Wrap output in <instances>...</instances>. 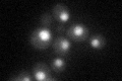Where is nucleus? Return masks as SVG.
I'll list each match as a JSON object with an SVG mask.
<instances>
[{
	"instance_id": "9d476101",
	"label": "nucleus",
	"mask_w": 122,
	"mask_h": 81,
	"mask_svg": "<svg viewBox=\"0 0 122 81\" xmlns=\"http://www.w3.org/2000/svg\"><path fill=\"white\" fill-rule=\"evenodd\" d=\"M64 29H65V28H64V24H58V25H57V28H56L57 33H63Z\"/></svg>"
},
{
	"instance_id": "423d86ee",
	"label": "nucleus",
	"mask_w": 122,
	"mask_h": 81,
	"mask_svg": "<svg viewBox=\"0 0 122 81\" xmlns=\"http://www.w3.org/2000/svg\"><path fill=\"white\" fill-rule=\"evenodd\" d=\"M105 43H106V41H105V38L101 36V34H96V36H94L93 38H91V41H90V44L91 46L93 47L94 49H101L103 48L105 46Z\"/></svg>"
},
{
	"instance_id": "6e6552de",
	"label": "nucleus",
	"mask_w": 122,
	"mask_h": 81,
	"mask_svg": "<svg viewBox=\"0 0 122 81\" xmlns=\"http://www.w3.org/2000/svg\"><path fill=\"white\" fill-rule=\"evenodd\" d=\"M52 20H53V18H52V15L50 13L45 12V13L42 14V16H41V24H43L45 28H46V26L50 25Z\"/></svg>"
},
{
	"instance_id": "39448f33",
	"label": "nucleus",
	"mask_w": 122,
	"mask_h": 81,
	"mask_svg": "<svg viewBox=\"0 0 122 81\" xmlns=\"http://www.w3.org/2000/svg\"><path fill=\"white\" fill-rule=\"evenodd\" d=\"M53 15L60 22L67 21L70 17V13L68 11L67 7L64 6L63 4H61V3H58V4H56L53 7Z\"/></svg>"
},
{
	"instance_id": "20e7f679",
	"label": "nucleus",
	"mask_w": 122,
	"mask_h": 81,
	"mask_svg": "<svg viewBox=\"0 0 122 81\" xmlns=\"http://www.w3.org/2000/svg\"><path fill=\"white\" fill-rule=\"evenodd\" d=\"M54 50L57 54L59 55H66V54L69 53L70 51V42L67 40V38H63V37H59L57 38L54 41Z\"/></svg>"
},
{
	"instance_id": "f257e3e1",
	"label": "nucleus",
	"mask_w": 122,
	"mask_h": 81,
	"mask_svg": "<svg viewBox=\"0 0 122 81\" xmlns=\"http://www.w3.org/2000/svg\"><path fill=\"white\" fill-rule=\"evenodd\" d=\"M52 40L50 30L46 28L35 29L30 34V44L38 50H45L48 48Z\"/></svg>"
},
{
	"instance_id": "1a4fd4ad",
	"label": "nucleus",
	"mask_w": 122,
	"mask_h": 81,
	"mask_svg": "<svg viewBox=\"0 0 122 81\" xmlns=\"http://www.w3.org/2000/svg\"><path fill=\"white\" fill-rule=\"evenodd\" d=\"M12 80H20V81H30V76L29 75V73L26 72H20L18 73V75L16 77H13Z\"/></svg>"
},
{
	"instance_id": "0eeeda50",
	"label": "nucleus",
	"mask_w": 122,
	"mask_h": 81,
	"mask_svg": "<svg viewBox=\"0 0 122 81\" xmlns=\"http://www.w3.org/2000/svg\"><path fill=\"white\" fill-rule=\"evenodd\" d=\"M51 66L55 72H61L65 68V62H64V60L61 59V58H57V59L52 61Z\"/></svg>"
},
{
	"instance_id": "f03ea898",
	"label": "nucleus",
	"mask_w": 122,
	"mask_h": 81,
	"mask_svg": "<svg viewBox=\"0 0 122 81\" xmlns=\"http://www.w3.org/2000/svg\"><path fill=\"white\" fill-rule=\"evenodd\" d=\"M67 36L75 42H83L89 37V29L82 24H72L67 29Z\"/></svg>"
},
{
	"instance_id": "7ed1b4c3",
	"label": "nucleus",
	"mask_w": 122,
	"mask_h": 81,
	"mask_svg": "<svg viewBox=\"0 0 122 81\" xmlns=\"http://www.w3.org/2000/svg\"><path fill=\"white\" fill-rule=\"evenodd\" d=\"M33 74L35 79L37 80H55V77L51 76V73L49 68L47 67V65H45L43 63H39L35 65V67L33 69Z\"/></svg>"
}]
</instances>
